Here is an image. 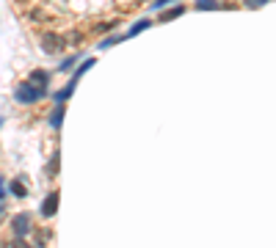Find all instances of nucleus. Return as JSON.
Instances as JSON below:
<instances>
[{
  "label": "nucleus",
  "instance_id": "nucleus-1",
  "mask_svg": "<svg viewBox=\"0 0 276 248\" xmlns=\"http://www.w3.org/2000/svg\"><path fill=\"white\" fill-rule=\"evenodd\" d=\"M41 94H44V91H39V89H34V86H31V83H22L20 89L14 91V96H17V102H39L41 99Z\"/></svg>",
  "mask_w": 276,
  "mask_h": 248
},
{
  "label": "nucleus",
  "instance_id": "nucleus-2",
  "mask_svg": "<svg viewBox=\"0 0 276 248\" xmlns=\"http://www.w3.org/2000/svg\"><path fill=\"white\" fill-rule=\"evenodd\" d=\"M64 44H67V41L61 39V36H55V33H47V36H41V50H44V53H61L64 50Z\"/></svg>",
  "mask_w": 276,
  "mask_h": 248
},
{
  "label": "nucleus",
  "instance_id": "nucleus-3",
  "mask_svg": "<svg viewBox=\"0 0 276 248\" xmlns=\"http://www.w3.org/2000/svg\"><path fill=\"white\" fill-rule=\"evenodd\" d=\"M58 196H61V193H50L47 199L41 201V215H44V218H53V215L58 213Z\"/></svg>",
  "mask_w": 276,
  "mask_h": 248
},
{
  "label": "nucleus",
  "instance_id": "nucleus-4",
  "mask_svg": "<svg viewBox=\"0 0 276 248\" xmlns=\"http://www.w3.org/2000/svg\"><path fill=\"white\" fill-rule=\"evenodd\" d=\"M47 80H50V75H47V72H41V69H36V72H31V86H34V89L44 91V86H47Z\"/></svg>",
  "mask_w": 276,
  "mask_h": 248
},
{
  "label": "nucleus",
  "instance_id": "nucleus-5",
  "mask_svg": "<svg viewBox=\"0 0 276 248\" xmlns=\"http://www.w3.org/2000/svg\"><path fill=\"white\" fill-rule=\"evenodd\" d=\"M28 229H31V220H28V215H17V218H14V232L22 237Z\"/></svg>",
  "mask_w": 276,
  "mask_h": 248
},
{
  "label": "nucleus",
  "instance_id": "nucleus-6",
  "mask_svg": "<svg viewBox=\"0 0 276 248\" xmlns=\"http://www.w3.org/2000/svg\"><path fill=\"white\" fill-rule=\"evenodd\" d=\"M218 6H221L218 0H196V8H199V11H215Z\"/></svg>",
  "mask_w": 276,
  "mask_h": 248
},
{
  "label": "nucleus",
  "instance_id": "nucleus-7",
  "mask_svg": "<svg viewBox=\"0 0 276 248\" xmlns=\"http://www.w3.org/2000/svg\"><path fill=\"white\" fill-rule=\"evenodd\" d=\"M61 119H64V108H61V105H58V108L53 110V116H50V124H53L55 130L61 127Z\"/></svg>",
  "mask_w": 276,
  "mask_h": 248
},
{
  "label": "nucleus",
  "instance_id": "nucleus-8",
  "mask_svg": "<svg viewBox=\"0 0 276 248\" xmlns=\"http://www.w3.org/2000/svg\"><path fill=\"white\" fill-rule=\"evenodd\" d=\"M182 11H185V8H182V6H177V8H169V11H163V17H160V20H163V22H169V20H177V17H179V14H182Z\"/></svg>",
  "mask_w": 276,
  "mask_h": 248
},
{
  "label": "nucleus",
  "instance_id": "nucleus-9",
  "mask_svg": "<svg viewBox=\"0 0 276 248\" xmlns=\"http://www.w3.org/2000/svg\"><path fill=\"white\" fill-rule=\"evenodd\" d=\"M149 28V20H141V22H136V25L127 31V36H136V33H141V31H146Z\"/></svg>",
  "mask_w": 276,
  "mask_h": 248
},
{
  "label": "nucleus",
  "instance_id": "nucleus-10",
  "mask_svg": "<svg viewBox=\"0 0 276 248\" xmlns=\"http://www.w3.org/2000/svg\"><path fill=\"white\" fill-rule=\"evenodd\" d=\"M11 193H14V196H20V199H22V196H25V185H22V182H20V179H14V182H11Z\"/></svg>",
  "mask_w": 276,
  "mask_h": 248
},
{
  "label": "nucleus",
  "instance_id": "nucleus-11",
  "mask_svg": "<svg viewBox=\"0 0 276 248\" xmlns=\"http://www.w3.org/2000/svg\"><path fill=\"white\" fill-rule=\"evenodd\" d=\"M47 174H50V177H55V174H58V155H53V157H50V163H47Z\"/></svg>",
  "mask_w": 276,
  "mask_h": 248
},
{
  "label": "nucleus",
  "instance_id": "nucleus-12",
  "mask_svg": "<svg viewBox=\"0 0 276 248\" xmlns=\"http://www.w3.org/2000/svg\"><path fill=\"white\" fill-rule=\"evenodd\" d=\"M72 63H75V58H69V61H64L58 69H61V72H67V69H72Z\"/></svg>",
  "mask_w": 276,
  "mask_h": 248
},
{
  "label": "nucleus",
  "instance_id": "nucleus-13",
  "mask_svg": "<svg viewBox=\"0 0 276 248\" xmlns=\"http://www.w3.org/2000/svg\"><path fill=\"white\" fill-rule=\"evenodd\" d=\"M11 248H31V246H28V243L20 237V240H14V246H11Z\"/></svg>",
  "mask_w": 276,
  "mask_h": 248
},
{
  "label": "nucleus",
  "instance_id": "nucleus-14",
  "mask_svg": "<svg viewBox=\"0 0 276 248\" xmlns=\"http://www.w3.org/2000/svg\"><path fill=\"white\" fill-rule=\"evenodd\" d=\"M248 6H265V3H271V0H246Z\"/></svg>",
  "mask_w": 276,
  "mask_h": 248
},
{
  "label": "nucleus",
  "instance_id": "nucleus-15",
  "mask_svg": "<svg viewBox=\"0 0 276 248\" xmlns=\"http://www.w3.org/2000/svg\"><path fill=\"white\" fill-rule=\"evenodd\" d=\"M166 3H169V0H155V3H152V8H163Z\"/></svg>",
  "mask_w": 276,
  "mask_h": 248
},
{
  "label": "nucleus",
  "instance_id": "nucleus-16",
  "mask_svg": "<svg viewBox=\"0 0 276 248\" xmlns=\"http://www.w3.org/2000/svg\"><path fill=\"white\" fill-rule=\"evenodd\" d=\"M0 199H3V179H0Z\"/></svg>",
  "mask_w": 276,
  "mask_h": 248
},
{
  "label": "nucleus",
  "instance_id": "nucleus-17",
  "mask_svg": "<svg viewBox=\"0 0 276 248\" xmlns=\"http://www.w3.org/2000/svg\"><path fill=\"white\" fill-rule=\"evenodd\" d=\"M0 124H3V119H0Z\"/></svg>",
  "mask_w": 276,
  "mask_h": 248
}]
</instances>
